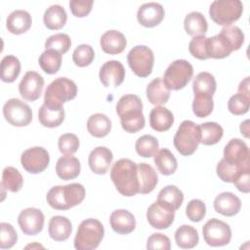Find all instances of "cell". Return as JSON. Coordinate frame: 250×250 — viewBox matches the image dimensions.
Returning <instances> with one entry per match:
<instances>
[{"label": "cell", "mask_w": 250, "mask_h": 250, "mask_svg": "<svg viewBox=\"0 0 250 250\" xmlns=\"http://www.w3.org/2000/svg\"><path fill=\"white\" fill-rule=\"evenodd\" d=\"M116 112L120 117L121 126L126 132L136 133L145 127L143 103L138 96L133 94L122 96L117 102Z\"/></svg>", "instance_id": "6da1fadb"}, {"label": "cell", "mask_w": 250, "mask_h": 250, "mask_svg": "<svg viewBox=\"0 0 250 250\" xmlns=\"http://www.w3.org/2000/svg\"><path fill=\"white\" fill-rule=\"evenodd\" d=\"M110 178L120 194L129 197L139 193L138 167L131 159L117 160L111 168Z\"/></svg>", "instance_id": "7a4b0ae2"}, {"label": "cell", "mask_w": 250, "mask_h": 250, "mask_svg": "<svg viewBox=\"0 0 250 250\" xmlns=\"http://www.w3.org/2000/svg\"><path fill=\"white\" fill-rule=\"evenodd\" d=\"M85 188L78 183L56 186L46 195L47 203L56 210H68L80 204L85 198Z\"/></svg>", "instance_id": "3957f363"}, {"label": "cell", "mask_w": 250, "mask_h": 250, "mask_svg": "<svg viewBox=\"0 0 250 250\" xmlns=\"http://www.w3.org/2000/svg\"><path fill=\"white\" fill-rule=\"evenodd\" d=\"M104 229L97 219H86L82 221L74 237V247L77 250L96 249L104 238Z\"/></svg>", "instance_id": "277c9868"}, {"label": "cell", "mask_w": 250, "mask_h": 250, "mask_svg": "<svg viewBox=\"0 0 250 250\" xmlns=\"http://www.w3.org/2000/svg\"><path fill=\"white\" fill-rule=\"evenodd\" d=\"M199 144V125L190 120L183 121L174 136V146L178 152L184 156H189L197 149Z\"/></svg>", "instance_id": "5b68a950"}, {"label": "cell", "mask_w": 250, "mask_h": 250, "mask_svg": "<svg viewBox=\"0 0 250 250\" xmlns=\"http://www.w3.org/2000/svg\"><path fill=\"white\" fill-rule=\"evenodd\" d=\"M243 12L242 2L239 0H216L209 8L210 18L218 25L228 26L239 20Z\"/></svg>", "instance_id": "8992f818"}, {"label": "cell", "mask_w": 250, "mask_h": 250, "mask_svg": "<svg viewBox=\"0 0 250 250\" xmlns=\"http://www.w3.org/2000/svg\"><path fill=\"white\" fill-rule=\"evenodd\" d=\"M193 75L192 65L186 60H176L166 68L163 82L169 90L178 91L187 86Z\"/></svg>", "instance_id": "52a82bcc"}, {"label": "cell", "mask_w": 250, "mask_h": 250, "mask_svg": "<svg viewBox=\"0 0 250 250\" xmlns=\"http://www.w3.org/2000/svg\"><path fill=\"white\" fill-rule=\"evenodd\" d=\"M76 95L77 86L74 81L66 77H58L48 85L45 91L44 102L62 104L73 100Z\"/></svg>", "instance_id": "ba28073f"}, {"label": "cell", "mask_w": 250, "mask_h": 250, "mask_svg": "<svg viewBox=\"0 0 250 250\" xmlns=\"http://www.w3.org/2000/svg\"><path fill=\"white\" fill-rule=\"evenodd\" d=\"M127 62L137 76L146 77L152 71L154 55L150 48L145 45H137L128 53Z\"/></svg>", "instance_id": "9c48e42d"}, {"label": "cell", "mask_w": 250, "mask_h": 250, "mask_svg": "<svg viewBox=\"0 0 250 250\" xmlns=\"http://www.w3.org/2000/svg\"><path fill=\"white\" fill-rule=\"evenodd\" d=\"M202 233L205 242L212 247L227 245L231 239L229 226L216 218L210 219L205 223L202 228Z\"/></svg>", "instance_id": "30bf717a"}, {"label": "cell", "mask_w": 250, "mask_h": 250, "mask_svg": "<svg viewBox=\"0 0 250 250\" xmlns=\"http://www.w3.org/2000/svg\"><path fill=\"white\" fill-rule=\"evenodd\" d=\"M3 115L11 125L16 127L26 126L32 120V111L29 105L17 98L10 99L5 103Z\"/></svg>", "instance_id": "8fae6325"}, {"label": "cell", "mask_w": 250, "mask_h": 250, "mask_svg": "<svg viewBox=\"0 0 250 250\" xmlns=\"http://www.w3.org/2000/svg\"><path fill=\"white\" fill-rule=\"evenodd\" d=\"M223 159L239 168H250V152L247 145L240 139H231L224 148Z\"/></svg>", "instance_id": "7c38bea8"}, {"label": "cell", "mask_w": 250, "mask_h": 250, "mask_svg": "<svg viewBox=\"0 0 250 250\" xmlns=\"http://www.w3.org/2000/svg\"><path fill=\"white\" fill-rule=\"evenodd\" d=\"M23 169L31 174L43 172L50 163L49 152L42 146H33L25 149L21 156Z\"/></svg>", "instance_id": "4fadbf2b"}, {"label": "cell", "mask_w": 250, "mask_h": 250, "mask_svg": "<svg viewBox=\"0 0 250 250\" xmlns=\"http://www.w3.org/2000/svg\"><path fill=\"white\" fill-rule=\"evenodd\" d=\"M44 214L41 210L29 207L21 211L18 224L21 231L26 235H36L44 227Z\"/></svg>", "instance_id": "5bb4252c"}, {"label": "cell", "mask_w": 250, "mask_h": 250, "mask_svg": "<svg viewBox=\"0 0 250 250\" xmlns=\"http://www.w3.org/2000/svg\"><path fill=\"white\" fill-rule=\"evenodd\" d=\"M43 87L44 78L36 71H27L19 85V92L23 100L34 102L40 98Z\"/></svg>", "instance_id": "9a60e30c"}, {"label": "cell", "mask_w": 250, "mask_h": 250, "mask_svg": "<svg viewBox=\"0 0 250 250\" xmlns=\"http://www.w3.org/2000/svg\"><path fill=\"white\" fill-rule=\"evenodd\" d=\"M175 211L163 206L155 201L146 211V219L148 224L157 229H168L174 222Z\"/></svg>", "instance_id": "2e32d148"}, {"label": "cell", "mask_w": 250, "mask_h": 250, "mask_svg": "<svg viewBox=\"0 0 250 250\" xmlns=\"http://www.w3.org/2000/svg\"><path fill=\"white\" fill-rule=\"evenodd\" d=\"M99 77L104 87H118L124 81L125 68L118 61H108L102 65Z\"/></svg>", "instance_id": "e0dca14e"}, {"label": "cell", "mask_w": 250, "mask_h": 250, "mask_svg": "<svg viewBox=\"0 0 250 250\" xmlns=\"http://www.w3.org/2000/svg\"><path fill=\"white\" fill-rule=\"evenodd\" d=\"M165 11L161 4L148 2L143 4L137 12L138 21L145 27H154L164 19Z\"/></svg>", "instance_id": "ac0fdd59"}, {"label": "cell", "mask_w": 250, "mask_h": 250, "mask_svg": "<svg viewBox=\"0 0 250 250\" xmlns=\"http://www.w3.org/2000/svg\"><path fill=\"white\" fill-rule=\"evenodd\" d=\"M38 119L44 127L55 128L60 126L64 120V109L62 104L44 102L39 108Z\"/></svg>", "instance_id": "d6986e66"}, {"label": "cell", "mask_w": 250, "mask_h": 250, "mask_svg": "<svg viewBox=\"0 0 250 250\" xmlns=\"http://www.w3.org/2000/svg\"><path fill=\"white\" fill-rule=\"evenodd\" d=\"M113 154L109 148L105 146H97L94 148L88 157L89 167L95 174H105L112 162Z\"/></svg>", "instance_id": "ffe728a7"}, {"label": "cell", "mask_w": 250, "mask_h": 250, "mask_svg": "<svg viewBox=\"0 0 250 250\" xmlns=\"http://www.w3.org/2000/svg\"><path fill=\"white\" fill-rule=\"evenodd\" d=\"M213 205L217 213L223 216L232 217L240 211L241 201L232 192L225 191L216 196Z\"/></svg>", "instance_id": "44dd1931"}, {"label": "cell", "mask_w": 250, "mask_h": 250, "mask_svg": "<svg viewBox=\"0 0 250 250\" xmlns=\"http://www.w3.org/2000/svg\"><path fill=\"white\" fill-rule=\"evenodd\" d=\"M110 227L118 234H129L136 228L134 215L125 209H118L111 213L109 218Z\"/></svg>", "instance_id": "7402d4cb"}, {"label": "cell", "mask_w": 250, "mask_h": 250, "mask_svg": "<svg viewBox=\"0 0 250 250\" xmlns=\"http://www.w3.org/2000/svg\"><path fill=\"white\" fill-rule=\"evenodd\" d=\"M100 45L104 53L109 55H118L126 48L127 40L123 33L112 29L105 31L102 35Z\"/></svg>", "instance_id": "603a6c76"}, {"label": "cell", "mask_w": 250, "mask_h": 250, "mask_svg": "<svg viewBox=\"0 0 250 250\" xmlns=\"http://www.w3.org/2000/svg\"><path fill=\"white\" fill-rule=\"evenodd\" d=\"M233 52L229 40L221 33L206 38V53L208 58L224 59Z\"/></svg>", "instance_id": "cb8c5ba5"}, {"label": "cell", "mask_w": 250, "mask_h": 250, "mask_svg": "<svg viewBox=\"0 0 250 250\" xmlns=\"http://www.w3.org/2000/svg\"><path fill=\"white\" fill-rule=\"evenodd\" d=\"M80 170V161L71 154H64L60 157L56 164V173L58 177L64 181L73 180L78 177Z\"/></svg>", "instance_id": "d4e9b609"}, {"label": "cell", "mask_w": 250, "mask_h": 250, "mask_svg": "<svg viewBox=\"0 0 250 250\" xmlns=\"http://www.w3.org/2000/svg\"><path fill=\"white\" fill-rule=\"evenodd\" d=\"M138 167V180H139V193L147 194L151 192L157 183L158 176L154 168L147 163H139Z\"/></svg>", "instance_id": "484cf974"}, {"label": "cell", "mask_w": 250, "mask_h": 250, "mask_svg": "<svg viewBox=\"0 0 250 250\" xmlns=\"http://www.w3.org/2000/svg\"><path fill=\"white\" fill-rule=\"evenodd\" d=\"M32 24V19L28 12L24 10L13 11L6 20V27L13 34H22L26 32Z\"/></svg>", "instance_id": "4316f807"}, {"label": "cell", "mask_w": 250, "mask_h": 250, "mask_svg": "<svg viewBox=\"0 0 250 250\" xmlns=\"http://www.w3.org/2000/svg\"><path fill=\"white\" fill-rule=\"evenodd\" d=\"M72 231L71 222L63 216H54L49 221L48 232L55 241L66 240Z\"/></svg>", "instance_id": "83f0119b"}, {"label": "cell", "mask_w": 250, "mask_h": 250, "mask_svg": "<svg viewBox=\"0 0 250 250\" xmlns=\"http://www.w3.org/2000/svg\"><path fill=\"white\" fill-rule=\"evenodd\" d=\"M174 123L173 113L166 107L155 106L149 113V125L157 132L169 130Z\"/></svg>", "instance_id": "f1b7e54d"}, {"label": "cell", "mask_w": 250, "mask_h": 250, "mask_svg": "<svg viewBox=\"0 0 250 250\" xmlns=\"http://www.w3.org/2000/svg\"><path fill=\"white\" fill-rule=\"evenodd\" d=\"M146 97L150 104L160 106L168 102L170 90L164 84L162 78L156 77L146 87Z\"/></svg>", "instance_id": "f546056e"}, {"label": "cell", "mask_w": 250, "mask_h": 250, "mask_svg": "<svg viewBox=\"0 0 250 250\" xmlns=\"http://www.w3.org/2000/svg\"><path fill=\"white\" fill-rule=\"evenodd\" d=\"M184 201L183 191L176 186L169 185L164 187L158 193L157 202L174 211L178 210Z\"/></svg>", "instance_id": "4dcf8cb0"}, {"label": "cell", "mask_w": 250, "mask_h": 250, "mask_svg": "<svg viewBox=\"0 0 250 250\" xmlns=\"http://www.w3.org/2000/svg\"><path fill=\"white\" fill-rule=\"evenodd\" d=\"M67 15L63 7L61 5H52L44 13L43 21L47 28L51 30H59L66 23Z\"/></svg>", "instance_id": "1f68e13d"}, {"label": "cell", "mask_w": 250, "mask_h": 250, "mask_svg": "<svg viewBox=\"0 0 250 250\" xmlns=\"http://www.w3.org/2000/svg\"><path fill=\"white\" fill-rule=\"evenodd\" d=\"M184 26L186 32L192 37L205 35L208 29L207 21L199 12H191L188 14L184 21Z\"/></svg>", "instance_id": "d6a6232c"}, {"label": "cell", "mask_w": 250, "mask_h": 250, "mask_svg": "<svg viewBox=\"0 0 250 250\" xmlns=\"http://www.w3.org/2000/svg\"><path fill=\"white\" fill-rule=\"evenodd\" d=\"M87 130L95 138H104L111 130V121L105 114L95 113L87 120Z\"/></svg>", "instance_id": "836d02e7"}, {"label": "cell", "mask_w": 250, "mask_h": 250, "mask_svg": "<svg viewBox=\"0 0 250 250\" xmlns=\"http://www.w3.org/2000/svg\"><path fill=\"white\" fill-rule=\"evenodd\" d=\"M154 157V164L158 171L165 176L172 175L178 168V162L174 154L168 148L159 149Z\"/></svg>", "instance_id": "e575fe53"}, {"label": "cell", "mask_w": 250, "mask_h": 250, "mask_svg": "<svg viewBox=\"0 0 250 250\" xmlns=\"http://www.w3.org/2000/svg\"><path fill=\"white\" fill-rule=\"evenodd\" d=\"M175 241L180 248L191 249L198 244V232L193 227L183 225L175 232Z\"/></svg>", "instance_id": "d590c367"}, {"label": "cell", "mask_w": 250, "mask_h": 250, "mask_svg": "<svg viewBox=\"0 0 250 250\" xmlns=\"http://www.w3.org/2000/svg\"><path fill=\"white\" fill-rule=\"evenodd\" d=\"M217 89V82L215 77L207 72L203 71L198 73L192 82V90L194 95L202 94V95H208L212 96L215 94Z\"/></svg>", "instance_id": "8d00e7d4"}, {"label": "cell", "mask_w": 250, "mask_h": 250, "mask_svg": "<svg viewBox=\"0 0 250 250\" xmlns=\"http://www.w3.org/2000/svg\"><path fill=\"white\" fill-rule=\"evenodd\" d=\"M200 143L204 146H213L219 143L224 135V129L216 122H205L199 125Z\"/></svg>", "instance_id": "74e56055"}, {"label": "cell", "mask_w": 250, "mask_h": 250, "mask_svg": "<svg viewBox=\"0 0 250 250\" xmlns=\"http://www.w3.org/2000/svg\"><path fill=\"white\" fill-rule=\"evenodd\" d=\"M21 72V62L15 56H5L1 61L0 76L3 82H14Z\"/></svg>", "instance_id": "f35d334b"}, {"label": "cell", "mask_w": 250, "mask_h": 250, "mask_svg": "<svg viewBox=\"0 0 250 250\" xmlns=\"http://www.w3.org/2000/svg\"><path fill=\"white\" fill-rule=\"evenodd\" d=\"M39 65L47 74H55L62 65V54L55 50H45L39 57Z\"/></svg>", "instance_id": "ab89813d"}, {"label": "cell", "mask_w": 250, "mask_h": 250, "mask_svg": "<svg viewBox=\"0 0 250 250\" xmlns=\"http://www.w3.org/2000/svg\"><path fill=\"white\" fill-rule=\"evenodd\" d=\"M23 179L20 171L12 166H8L3 170L1 187L11 192H18L21 189Z\"/></svg>", "instance_id": "60d3db41"}, {"label": "cell", "mask_w": 250, "mask_h": 250, "mask_svg": "<svg viewBox=\"0 0 250 250\" xmlns=\"http://www.w3.org/2000/svg\"><path fill=\"white\" fill-rule=\"evenodd\" d=\"M137 153L145 158H149L155 155L159 148L157 139L151 135H144L140 137L135 144Z\"/></svg>", "instance_id": "b9f144b4"}, {"label": "cell", "mask_w": 250, "mask_h": 250, "mask_svg": "<svg viewBox=\"0 0 250 250\" xmlns=\"http://www.w3.org/2000/svg\"><path fill=\"white\" fill-rule=\"evenodd\" d=\"M214 102L213 97L208 95H194L192 102V111L195 116L199 118H204L210 115L213 111Z\"/></svg>", "instance_id": "7bdbcfd3"}, {"label": "cell", "mask_w": 250, "mask_h": 250, "mask_svg": "<svg viewBox=\"0 0 250 250\" xmlns=\"http://www.w3.org/2000/svg\"><path fill=\"white\" fill-rule=\"evenodd\" d=\"M250 168H239L237 166L230 165L227 163L223 158L220 160V162L217 164L216 172L218 177L226 183H233L234 180L245 170H249Z\"/></svg>", "instance_id": "ee69618b"}, {"label": "cell", "mask_w": 250, "mask_h": 250, "mask_svg": "<svg viewBox=\"0 0 250 250\" xmlns=\"http://www.w3.org/2000/svg\"><path fill=\"white\" fill-rule=\"evenodd\" d=\"M71 46L70 37L65 33H57L47 38L45 42L46 50H55L60 54H65Z\"/></svg>", "instance_id": "f6af8a7d"}, {"label": "cell", "mask_w": 250, "mask_h": 250, "mask_svg": "<svg viewBox=\"0 0 250 250\" xmlns=\"http://www.w3.org/2000/svg\"><path fill=\"white\" fill-rule=\"evenodd\" d=\"M94 58L95 52L88 44H81L77 46L72 54V61L79 67L88 66L92 63Z\"/></svg>", "instance_id": "bcb514c9"}, {"label": "cell", "mask_w": 250, "mask_h": 250, "mask_svg": "<svg viewBox=\"0 0 250 250\" xmlns=\"http://www.w3.org/2000/svg\"><path fill=\"white\" fill-rule=\"evenodd\" d=\"M250 106V97L237 93L231 96L228 102V108L234 115H242L248 112Z\"/></svg>", "instance_id": "7dc6e473"}, {"label": "cell", "mask_w": 250, "mask_h": 250, "mask_svg": "<svg viewBox=\"0 0 250 250\" xmlns=\"http://www.w3.org/2000/svg\"><path fill=\"white\" fill-rule=\"evenodd\" d=\"M18 240V234L14 227L9 223L0 224V248L9 249L12 248Z\"/></svg>", "instance_id": "c3c4849f"}, {"label": "cell", "mask_w": 250, "mask_h": 250, "mask_svg": "<svg viewBox=\"0 0 250 250\" xmlns=\"http://www.w3.org/2000/svg\"><path fill=\"white\" fill-rule=\"evenodd\" d=\"M223 34L232 46L233 51L239 50L242 44L244 43V34L242 30L235 25H228L224 26L220 32Z\"/></svg>", "instance_id": "681fc988"}, {"label": "cell", "mask_w": 250, "mask_h": 250, "mask_svg": "<svg viewBox=\"0 0 250 250\" xmlns=\"http://www.w3.org/2000/svg\"><path fill=\"white\" fill-rule=\"evenodd\" d=\"M59 149L63 154H73L79 148V139L72 133H66L59 138Z\"/></svg>", "instance_id": "f907efd6"}, {"label": "cell", "mask_w": 250, "mask_h": 250, "mask_svg": "<svg viewBox=\"0 0 250 250\" xmlns=\"http://www.w3.org/2000/svg\"><path fill=\"white\" fill-rule=\"evenodd\" d=\"M205 214L206 206L202 200L192 199L188 203L186 208V215L191 222H200L205 217Z\"/></svg>", "instance_id": "816d5d0a"}, {"label": "cell", "mask_w": 250, "mask_h": 250, "mask_svg": "<svg viewBox=\"0 0 250 250\" xmlns=\"http://www.w3.org/2000/svg\"><path fill=\"white\" fill-rule=\"evenodd\" d=\"M206 38L204 35L193 37L188 44L189 53L196 59L204 61L209 59L206 53Z\"/></svg>", "instance_id": "f5cc1de1"}, {"label": "cell", "mask_w": 250, "mask_h": 250, "mask_svg": "<svg viewBox=\"0 0 250 250\" xmlns=\"http://www.w3.org/2000/svg\"><path fill=\"white\" fill-rule=\"evenodd\" d=\"M94 2L92 0H71L69 8L73 16L77 18H84L88 16L92 10Z\"/></svg>", "instance_id": "db71d44e"}, {"label": "cell", "mask_w": 250, "mask_h": 250, "mask_svg": "<svg viewBox=\"0 0 250 250\" xmlns=\"http://www.w3.org/2000/svg\"><path fill=\"white\" fill-rule=\"evenodd\" d=\"M147 249H161V250H169L171 248V242L168 236L163 233L156 232L152 233L146 241Z\"/></svg>", "instance_id": "11a10c76"}, {"label": "cell", "mask_w": 250, "mask_h": 250, "mask_svg": "<svg viewBox=\"0 0 250 250\" xmlns=\"http://www.w3.org/2000/svg\"><path fill=\"white\" fill-rule=\"evenodd\" d=\"M249 178H250V169L243 171L233 182L236 188L243 192L248 193L250 191V185H249Z\"/></svg>", "instance_id": "9f6ffc18"}, {"label": "cell", "mask_w": 250, "mask_h": 250, "mask_svg": "<svg viewBox=\"0 0 250 250\" xmlns=\"http://www.w3.org/2000/svg\"><path fill=\"white\" fill-rule=\"evenodd\" d=\"M249 86H250V77L247 76L245 77L238 85V93L245 95L247 97H250V90H249Z\"/></svg>", "instance_id": "6f0895ef"}, {"label": "cell", "mask_w": 250, "mask_h": 250, "mask_svg": "<svg viewBox=\"0 0 250 250\" xmlns=\"http://www.w3.org/2000/svg\"><path fill=\"white\" fill-rule=\"evenodd\" d=\"M248 123H249V120H245L240 124V132L246 139L249 138V125H248Z\"/></svg>", "instance_id": "680465c9"}, {"label": "cell", "mask_w": 250, "mask_h": 250, "mask_svg": "<svg viewBox=\"0 0 250 250\" xmlns=\"http://www.w3.org/2000/svg\"><path fill=\"white\" fill-rule=\"evenodd\" d=\"M29 247H31V248H33V247H39V248H43V246H41V245H38V244H33V245H27L25 248H29Z\"/></svg>", "instance_id": "91938a15"}]
</instances>
